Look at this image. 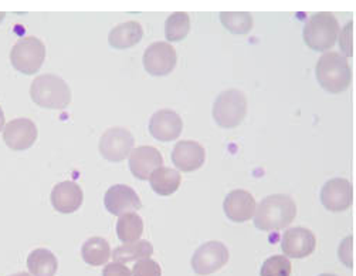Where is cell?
<instances>
[{"label": "cell", "instance_id": "cell-1", "mask_svg": "<svg viewBox=\"0 0 356 276\" xmlns=\"http://www.w3.org/2000/svg\"><path fill=\"white\" fill-rule=\"evenodd\" d=\"M297 215V205L289 195L275 194L264 198L256 208L254 225L260 231H280L289 227Z\"/></svg>", "mask_w": 356, "mask_h": 276}, {"label": "cell", "instance_id": "cell-2", "mask_svg": "<svg viewBox=\"0 0 356 276\" xmlns=\"http://www.w3.org/2000/svg\"><path fill=\"white\" fill-rule=\"evenodd\" d=\"M315 76L319 86L331 94L345 91L352 82V70L346 57L337 52H328L319 57Z\"/></svg>", "mask_w": 356, "mask_h": 276}, {"label": "cell", "instance_id": "cell-3", "mask_svg": "<svg viewBox=\"0 0 356 276\" xmlns=\"http://www.w3.org/2000/svg\"><path fill=\"white\" fill-rule=\"evenodd\" d=\"M30 97L35 105L43 109L63 110L71 102V90L61 77L56 75H42L31 83Z\"/></svg>", "mask_w": 356, "mask_h": 276}, {"label": "cell", "instance_id": "cell-4", "mask_svg": "<svg viewBox=\"0 0 356 276\" xmlns=\"http://www.w3.org/2000/svg\"><path fill=\"white\" fill-rule=\"evenodd\" d=\"M305 45L315 52H327L339 38V23L331 13L312 15L302 30Z\"/></svg>", "mask_w": 356, "mask_h": 276}, {"label": "cell", "instance_id": "cell-5", "mask_svg": "<svg viewBox=\"0 0 356 276\" xmlns=\"http://www.w3.org/2000/svg\"><path fill=\"white\" fill-rule=\"evenodd\" d=\"M46 60V46L34 36L22 38L10 52V63L23 75H34L40 70Z\"/></svg>", "mask_w": 356, "mask_h": 276}, {"label": "cell", "instance_id": "cell-6", "mask_svg": "<svg viewBox=\"0 0 356 276\" xmlns=\"http://www.w3.org/2000/svg\"><path fill=\"white\" fill-rule=\"evenodd\" d=\"M247 114V98L236 89L219 94L213 105V118L222 128H234Z\"/></svg>", "mask_w": 356, "mask_h": 276}, {"label": "cell", "instance_id": "cell-7", "mask_svg": "<svg viewBox=\"0 0 356 276\" xmlns=\"http://www.w3.org/2000/svg\"><path fill=\"white\" fill-rule=\"evenodd\" d=\"M230 254L227 247L219 240H209L200 245L192 256V268L200 276L218 272L229 262Z\"/></svg>", "mask_w": 356, "mask_h": 276}, {"label": "cell", "instance_id": "cell-8", "mask_svg": "<svg viewBox=\"0 0 356 276\" xmlns=\"http://www.w3.org/2000/svg\"><path fill=\"white\" fill-rule=\"evenodd\" d=\"M134 144V135L127 128L113 127L99 138V153L106 161L121 162L131 154Z\"/></svg>", "mask_w": 356, "mask_h": 276}, {"label": "cell", "instance_id": "cell-9", "mask_svg": "<svg viewBox=\"0 0 356 276\" xmlns=\"http://www.w3.org/2000/svg\"><path fill=\"white\" fill-rule=\"evenodd\" d=\"M176 50L166 42L152 43L144 53V67L145 70L155 77L168 76L173 72L176 66Z\"/></svg>", "mask_w": 356, "mask_h": 276}, {"label": "cell", "instance_id": "cell-10", "mask_svg": "<svg viewBox=\"0 0 356 276\" xmlns=\"http://www.w3.org/2000/svg\"><path fill=\"white\" fill-rule=\"evenodd\" d=\"M316 247L315 235L302 227L290 228L284 232L281 238V250L284 256H290L296 259L309 256Z\"/></svg>", "mask_w": 356, "mask_h": 276}, {"label": "cell", "instance_id": "cell-11", "mask_svg": "<svg viewBox=\"0 0 356 276\" xmlns=\"http://www.w3.org/2000/svg\"><path fill=\"white\" fill-rule=\"evenodd\" d=\"M104 205L110 214L121 217L124 214L140 210L142 201L135 190L124 184H117L105 192Z\"/></svg>", "mask_w": 356, "mask_h": 276}, {"label": "cell", "instance_id": "cell-12", "mask_svg": "<svg viewBox=\"0 0 356 276\" xmlns=\"http://www.w3.org/2000/svg\"><path fill=\"white\" fill-rule=\"evenodd\" d=\"M3 140L12 151H26L38 140V127L29 118H15L5 125Z\"/></svg>", "mask_w": 356, "mask_h": 276}, {"label": "cell", "instance_id": "cell-13", "mask_svg": "<svg viewBox=\"0 0 356 276\" xmlns=\"http://www.w3.org/2000/svg\"><path fill=\"white\" fill-rule=\"evenodd\" d=\"M319 199L328 211H346L353 202L352 185L346 178H332L323 187Z\"/></svg>", "mask_w": 356, "mask_h": 276}, {"label": "cell", "instance_id": "cell-14", "mask_svg": "<svg viewBox=\"0 0 356 276\" xmlns=\"http://www.w3.org/2000/svg\"><path fill=\"white\" fill-rule=\"evenodd\" d=\"M148 128L155 140L168 143L179 138L184 130V121L176 112L163 109L154 113V116L149 120Z\"/></svg>", "mask_w": 356, "mask_h": 276}, {"label": "cell", "instance_id": "cell-15", "mask_svg": "<svg viewBox=\"0 0 356 276\" xmlns=\"http://www.w3.org/2000/svg\"><path fill=\"white\" fill-rule=\"evenodd\" d=\"M162 154L151 146H140L129 154V169L132 176L140 181H145L151 177L152 172L162 167Z\"/></svg>", "mask_w": 356, "mask_h": 276}, {"label": "cell", "instance_id": "cell-16", "mask_svg": "<svg viewBox=\"0 0 356 276\" xmlns=\"http://www.w3.org/2000/svg\"><path fill=\"white\" fill-rule=\"evenodd\" d=\"M257 208L254 197L245 190H234L227 194L223 210L226 217L233 222H245L252 220Z\"/></svg>", "mask_w": 356, "mask_h": 276}, {"label": "cell", "instance_id": "cell-17", "mask_svg": "<svg viewBox=\"0 0 356 276\" xmlns=\"http://www.w3.org/2000/svg\"><path fill=\"white\" fill-rule=\"evenodd\" d=\"M50 199L56 211L61 214H73L83 205L84 194L77 183L63 181L53 188Z\"/></svg>", "mask_w": 356, "mask_h": 276}, {"label": "cell", "instance_id": "cell-18", "mask_svg": "<svg viewBox=\"0 0 356 276\" xmlns=\"http://www.w3.org/2000/svg\"><path fill=\"white\" fill-rule=\"evenodd\" d=\"M206 160L204 148L196 141H179L176 143L172 151V162L177 169L184 172H192L199 169Z\"/></svg>", "mask_w": 356, "mask_h": 276}, {"label": "cell", "instance_id": "cell-19", "mask_svg": "<svg viewBox=\"0 0 356 276\" xmlns=\"http://www.w3.org/2000/svg\"><path fill=\"white\" fill-rule=\"evenodd\" d=\"M144 38V29L134 20L115 26L108 36V43L117 50H125L138 45Z\"/></svg>", "mask_w": 356, "mask_h": 276}, {"label": "cell", "instance_id": "cell-20", "mask_svg": "<svg viewBox=\"0 0 356 276\" xmlns=\"http://www.w3.org/2000/svg\"><path fill=\"white\" fill-rule=\"evenodd\" d=\"M181 183H182V176L179 174V171L172 169L169 167L156 168L149 177L151 188L154 190L155 194L161 197H168L176 192L179 190Z\"/></svg>", "mask_w": 356, "mask_h": 276}, {"label": "cell", "instance_id": "cell-21", "mask_svg": "<svg viewBox=\"0 0 356 276\" xmlns=\"http://www.w3.org/2000/svg\"><path fill=\"white\" fill-rule=\"evenodd\" d=\"M27 268L33 276H54L58 269V261L51 251L38 248L30 252L27 258Z\"/></svg>", "mask_w": 356, "mask_h": 276}, {"label": "cell", "instance_id": "cell-22", "mask_svg": "<svg viewBox=\"0 0 356 276\" xmlns=\"http://www.w3.org/2000/svg\"><path fill=\"white\" fill-rule=\"evenodd\" d=\"M81 256L84 262L91 266L106 265V262L111 258V247L108 240L99 236L87 239L81 247Z\"/></svg>", "mask_w": 356, "mask_h": 276}, {"label": "cell", "instance_id": "cell-23", "mask_svg": "<svg viewBox=\"0 0 356 276\" xmlns=\"http://www.w3.org/2000/svg\"><path fill=\"white\" fill-rule=\"evenodd\" d=\"M154 254V247L149 240H135V243L118 247L111 252V256L118 263H128L134 261H140L149 258Z\"/></svg>", "mask_w": 356, "mask_h": 276}, {"label": "cell", "instance_id": "cell-24", "mask_svg": "<svg viewBox=\"0 0 356 276\" xmlns=\"http://www.w3.org/2000/svg\"><path fill=\"white\" fill-rule=\"evenodd\" d=\"M144 233V221L136 213H128L120 217L117 222V235L125 244L135 243Z\"/></svg>", "mask_w": 356, "mask_h": 276}, {"label": "cell", "instance_id": "cell-25", "mask_svg": "<svg viewBox=\"0 0 356 276\" xmlns=\"http://www.w3.org/2000/svg\"><path fill=\"white\" fill-rule=\"evenodd\" d=\"M191 31V17L185 12L170 15L165 23V36L169 42H181Z\"/></svg>", "mask_w": 356, "mask_h": 276}, {"label": "cell", "instance_id": "cell-26", "mask_svg": "<svg viewBox=\"0 0 356 276\" xmlns=\"http://www.w3.org/2000/svg\"><path fill=\"white\" fill-rule=\"evenodd\" d=\"M220 22L225 26V29L234 34H245L253 27V17L248 13L223 12L220 13Z\"/></svg>", "mask_w": 356, "mask_h": 276}, {"label": "cell", "instance_id": "cell-27", "mask_svg": "<svg viewBox=\"0 0 356 276\" xmlns=\"http://www.w3.org/2000/svg\"><path fill=\"white\" fill-rule=\"evenodd\" d=\"M291 262L284 255H274L264 261L260 276H290Z\"/></svg>", "mask_w": 356, "mask_h": 276}, {"label": "cell", "instance_id": "cell-28", "mask_svg": "<svg viewBox=\"0 0 356 276\" xmlns=\"http://www.w3.org/2000/svg\"><path fill=\"white\" fill-rule=\"evenodd\" d=\"M132 276H162V268L156 261L145 258L134 265Z\"/></svg>", "mask_w": 356, "mask_h": 276}, {"label": "cell", "instance_id": "cell-29", "mask_svg": "<svg viewBox=\"0 0 356 276\" xmlns=\"http://www.w3.org/2000/svg\"><path fill=\"white\" fill-rule=\"evenodd\" d=\"M353 22H349L345 29L341 31L339 46L346 57L353 56Z\"/></svg>", "mask_w": 356, "mask_h": 276}, {"label": "cell", "instance_id": "cell-30", "mask_svg": "<svg viewBox=\"0 0 356 276\" xmlns=\"http://www.w3.org/2000/svg\"><path fill=\"white\" fill-rule=\"evenodd\" d=\"M352 252H353V238L352 236H348L343 239V243L339 245V250H338V256L339 259L348 266V268H353V256H352Z\"/></svg>", "mask_w": 356, "mask_h": 276}, {"label": "cell", "instance_id": "cell-31", "mask_svg": "<svg viewBox=\"0 0 356 276\" xmlns=\"http://www.w3.org/2000/svg\"><path fill=\"white\" fill-rule=\"evenodd\" d=\"M102 276H132V272L127 268V265L113 262V263L105 265L102 270Z\"/></svg>", "mask_w": 356, "mask_h": 276}, {"label": "cell", "instance_id": "cell-32", "mask_svg": "<svg viewBox=\"0 0 356 276\" xmlns=\"http://www.w3.org/2000/svg\"><path fill=\"white\" fill-rule=\"evenodd\" d=\"M5 128V113L2 110V107H0V131H2Z\"/></svg>", "mask_w": 356, "mask_h": 276}, {"label": "cell", "instance_id": "cell-33", "mask_svg": "<svg viewBox=\"0 0 356 276\" xmlns=\"http://www.w3.org/2000/svg\"><path fill=\"white\" fill-rule=\"evenodd\" d=\"M10 276H31V275H30V273H27V272H17V273L10 275Z\"/></svg>", "mask_w": 356, "mask_h": 276}, {"label": "cell", "instance_id": "cell-34", "mask_svg": "<svg viewBox=\"0 0 356 276\" xmlns=\"http://www.w3.org/2000/svg\"><path fill=\"white\" fill-rule=\"evenodd\" d=\"M5 16H6V13H5V12H0V22H2V20L5 19Z\"/></svg>", "mask_w": 356, "mask_h": 276}, {"label": "cell", "instance_id": "cell-35", "mask_svg": "<svg viewBox=\"0 0 356 276\" xmlns=\"http://www.w3.org/2000/svg\"><path fill=\"white\" fill-rule=\"evenodd\" d=\"M319 276H337V275H331V273H323V275H319Z\"/></svg>", "mask_w": 356, "mask_h": 276}]
</instances>
